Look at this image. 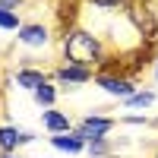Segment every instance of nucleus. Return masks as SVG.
<instances>
[{"label": "nucleus", "instance_id": "9b49d317", "mask_svg": "<svg viewBox=\"0 0 158 158\" xmlns=\"http://www.w3.org/2000/svg\"><path fill=\"white\" fill-rule=\"evenodd\" d=\"M32 98H35V104H38L41 111L54 108V104H57V85H54V82H44V85H38V89L32 92Z\"/></svg>", "mask_w": 158, "mask_h": 158}, {"label": "nucleus", "instance_id": "0eeeda50", "mask_svg": "<svg viewBox=\"0 0 158 158\" xmlns=\"http://www.w3.org/2000/svg\"><path fill=\"white\" fill-rule=\"evenodd\" d=\"M35 142V133L19 127H0V152H16L19 146H29Z\"/></svg>", "mask_w": 158, "mask_h": 158}, {"label": "nucleus", "instance_id": "9d476101", "mask_svg": "<svg viewBox=\"0 0 158 158\" xmlns=\"http://www.w3.org/2000/svg\"><path fill=\"white\" fill-rule=\"evenodd\" d=\"M51 146H54V149H60V152H67V155L85 152V142L79 139L73 130H70V133H57V136H51Z\"/></svg>", "mask_w": 158, "mask_h": 158}, {"label": "nucleus", "instance_id": "423d86ee", "mask_svg": "<svg viewBox=\"0 0 158 158\" xmlns=\"http://www.w3.org/2000/svg\"><path fill=\"white\" fill-rule=\"evenodd\" d=\"M16 41L25 48H44L51 44V29L41 22H22V29L16 32Z\"/></svg>", "mask_w": 158, "mask_h": 158}, {"label": "nucleus", "instance_id": "f257e3e1", "mask_svg": "<svg viewBox=\"0 0 158 158\" xmlns=\"http://www.w3.org/2000/svg\"><path fill=\"white\" fill-rule=\"evenodd\" d=\"M60 51H63V60L76 63V67H85V70H104L108 67V51H104V41L98 35H92L85 29H67L60 38Z\"/></svg>", "mask_w": 158, "mask_h": 158}, {"label": "nucleus", "instance_id": "f3484780", "mask_svg": "<svg viewBox=\"0 0 158 158\" xmlns=\"http://www.w3.org/2000/svg\"><path fill=\"white\" fill-rule=\"evenodd\" d=\"M22 6V0H0V10H13V13H19Z\"/></svg>", "mask_w": 158, "mask_h": 158}, {"label": "nucleus", "instance_id": "a211bd4d", "mask_svg": "<svg viewBox=\"0 0 158 158\" xmlns=\"http://www.w3.org/2000/svg\"><path fill=\"white\" fill-rule=\"evenodd\" d=\"M0 158H19L16 152H3V155H0Z\"/></svg>", "mask_w": 158, "mask_h": 158}, {"label": "nucleus", "instance_id": "1a4fd4ad", "mask_svg": "<svg viewBox=\"0 0 158 158\" xmlns=\"http://www.w3.org/2000/svg\"><path fill=\"white\" fill-rule=\"evenodd\" d=\"M13 82H16L19 89H29V92H35L38 85H44V82H51V76H48L44 70H32V67H19V70H16V76H13Z\"/></svg>", "mask_w": 158, "mask_h": 158}, {"label": "nucleus", "instance_id": "f8f14e48", "mask_svg": "<svg viewBox=\"0 0 158 158\" xmlns=\"http://www.w3.org/2000/svg\"><path fill=\"white\" fill-rule=\"evenodd\" d=\"M152 104H155V92L142 89V92H133V95L123 101V108H152Z\"/></svg>", "mask_w": 158, "mask_h": 158}, {"label": "nucleus", "instance_id": "2eb2a0df", "mask_svg": "<svg viewBox=\"0 0 158 158\" xmlns=\"http://www.w3.org/2000/svg\"><path fill=\"white\" fill-rule=\"evenodd\" d=\"M85 152H89V158H101V155H108V139H101V142H89Z\"/></svg>", "mask_w": 158, "mask_h": 158}, {"label": "nucleus", "instance_id": "39448f33", "mask_svg": "<svg viewBox=\"0 0 158 158\" xmlns=\"http://www.w3.org/2000/svg\"><path fill=\"white\" fill-rule=\"evenodd\" d=\"M51 79L60 85H85L95 79V70H85V67H76V63H60V67L51 73Z\"/></svg>", "mask_w": 158, "mask_h": 158}, {"label": "nucleus", "instance_id": "aec40b11", "mask_svg": "<svg viewBox=\"0 0 158 158\" xmlns=\"http://www.w3.org/2000/svg\"><path fill=\"white\" fill-rule=\"evenodd\" d=\"M155 158H158V155H155Z\"/></svg>", "mask_w": 158, "mask_h": 158}, {"label": "nucleus", "instance_id": "dca6fc26", "mask_svg": "<svg viewBox=\"0 0 158 158\" xmlns=\"http://www.w3.org/2000/svg\"><path fill=\"white\" fill-rule=\"evenodd\" d=\"M120 123H130V127H146L149 120H146V117H139V114H133V117H123Z\"/></svg>", "mask_w": 158, "mask_h": 158}, {"label": "nucleus", "instance_id": "f03ea898", "mask_svg": "<svg viewBox=\"0 0 158 158\" xmlns=\"http://www.w3.org/2000/svg\"><path fill=\"white\" fill-rule=\"evenodd\" d=\"M123 13H127L130 25L139 32V38L155 48V41H158V3L155 0H130V6Z\"/></svg>", "mask_w": 158, "mask_h": 158}, {"label": "nucleus", "instance_id": "6e6552de", "mask_svg": "<svg viewBox=\"0 0 158 158\" xmlns=\"http://www.w3.org/2000/svg\"><path fill=\"white\" fill-rule=\"evenodd\" d=\"M41 127L48 130L51 136H57V133H70V130H73V120L67 117V111L48 108V111H41Z\"/></svg>", "mask_w": 158, "mask_h": 158}, {"label": "nucleus", "instance_id": "20e7f679", "mask_svg": "<svg viewBox=\"0 0 158 158\" xmlns=\"http://www.w3.org/2000/svg\"><path fill=\"white\" fill-rule=\"evenodd\" d=\"M92 82H95V85H101L104 92H108V95L120 98V101H127V98L136 92V82H133V79H127V76H120V73H111V70H98Z\"/></svg>", "mask_w": 158, "mask_h": 158}, {"label": "nucleus", "instance_id": "ddd939ff", "mask_svg": "<svg viewBox=\"0 0 158 158\" xmlns=\"http://www.w3.org/2000/svg\"><path fill=\"white\" fill-rule=\"evenodd\" d=\"M0 29H3V32H19V29H22L19 13H13V10H0Z\"/></svg>", "mask_w": 158, "mask_h": 158}, {"label": "nucleus", "instance_id": "6ab92c4d", "mask_svg": "<svg viewBox=\"0 0 158 158\" xmlns=\"http://www.w3.org/2000/svg\"><path fill=\"white\" fill-rule=\"evenodd\" d=\"M155 82H158V57H155Z\"/></svg>", "mask_w": 158, "mask_h": 158}, {"label": "nucleus", "instance_id": "7ed1b4c3", "mask_svg": "<svg viewBox=\"0 0 158 158\" xmlns=\"http://www.w3.org/2000/svg\"><path fill=\"white\" fill-rule=\"evenodd\" d=\"M117 127V120L114 117H101V114H89L79 127H73V133L79 136L89 146V142H101V139H108V133Z\"/></svg>", "mask_w": 158, "mask_h": 158}, {"label": "nucleus", "instance_id": "4468645a", "mask_svg": "<svg viewBox=\"0 0 158 158\" xmlns=\"http://www.w3.org/2000/svg\"><path fill=\"white\" fill-rule=\"evenodd\" d=\"M85 3L101 6V10H127V6H130V0H85Z\"/></svg>", "mask_w": 158, "mask_h": 158}]
</instances>
